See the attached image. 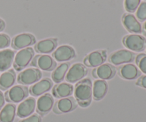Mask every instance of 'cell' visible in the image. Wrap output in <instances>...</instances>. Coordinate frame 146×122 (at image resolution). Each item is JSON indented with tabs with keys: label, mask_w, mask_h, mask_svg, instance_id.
<instances>
[{
	"label": "cell",
	"mask_w": 146,
	"mask_h": 122,
	"mask_svg": "<svg viewBox=\"0 0 146 122\" xmlns=\"http://www.w3.org/2000/svg\"><path fill=\"white\" fill-rule=\"evenodd\" d=\"M92 95V83L89 79H84L76 84L74 97L81 107H88L91 104Z\"/></svg>",
	"instance_id": "cell-1"
},
{
	"label": "cell",
	"mask_w": 146,
	"mask_h": 122,
	"mask_svg": "<svg viewBox=\"0 0 146 122\" xmlns=\"http://www.w3.org/2000/svg\"><path fill=\"white\" fill-rule=\"evenodd\" d=\"M34 51L31 47H26L17 53L13 61V67L17 71H21L27 67L33 59Z\"/></svg>",
	"instance_id": "cell-2"
},
{
	"label": "cell",
	"mask_w": 146,
	"mask_h": 122,
	"mask_svg": "<svg viewBox=\"0 0 146 122\" xmlns=\"http://www.w3.org/2000/svg\"><path fill=\"white\" fill-rule=\"evenodd\" d=\"M123 43L126 48L134 51H143L146 47V39L139 34L125 36L123 39Z\"/></svg>",
	"instance_id": "cell-3"
},
{
	"label": "cell",
	"mask_w": 146,
	"mask_h": 122,
	"mask_svg": "<svg viewBox=\"0 0 146 122\" xmlns=\"http://www.w3.org/2000/svg\"><path fill=\"white\" fill-rule=\"evenodd\" d=\"M42 74L39 69L28 68L21 71L17 77V81L22 85H31L41 78Z\"/></svg>",
	"instance_id": "cell-4"
},
{
	"label": "cell",
	"mask_w": 146,
	"mask_h": 122,
	"mask_svg": "<svg viewBox=\"0 0 146 122\" xmlns=\"http://www.w3.org/2000/svg\"><path fill=\"white\" fill-rule=\"evenodd\" d=\"M28 89L24 86L16 85L6 91L4 98L8 102L19 103L28 96Z\"/></svg>",
	"instance_id": "cell-5"
},
{
	"label": "cell",
	"mask_w": 146,
	"mask_h": 122,
	"mask_svg": "<svg viewBox=\"0 0 146 122\" xmlns=\"http://www.w3.org/2000/svg\"><path fill=\"white\" fill-rule=\"evenodd\" d=\"M87 73L88 69L84 64L76 63L68 69L67 74H66V80L67 82L75 83L81 81L87 75Z\"/></svg>",
	"instance_id": "cell-6"
},
{
	"label": "cell",
	"mask_w": 146,
	"mask_h": 122,
	"mask_svg": "<svg viewBox=\"0 0 146 122\" xmlns=\"http://www.w3.org/2000/svg\"><path fill=\"white\" fill-rule=\"evenodd\" d=\"M135 59V54L130 50L121 49L115 51L111 54L109 61L114 65L126 64L132 62Z\"/></svg>",
	"instance_id": "cell-7"
},
{
	"label": "cell",
	"mask_w": 146,
	"mask_h": 122,
	"mask_svg": "<svg viewBox=\"0 0 146 122\" xmlns=\"http://www.w3.org/2000/svg\"><path fill=\"white\" fill-rule=\"evenodd\" d=\"M31 66L44 71H51L56 68V63L49 55H37L33 59Z\"/></svg>",
	"instance_id": "cell-8"
},
{
	"label": "cell",
	"mask_w": 146,
	"mask_h": 122,
	"mask_svg": "<svg viewBox=\"0 0 146 122\" xmlns=\"http://www.w3.org/2000/svg\"><path fill=\"white\" fill-rule=\"evenodd\" d=\"M56 61L62 62L72 59L76 56L75 50L68 45H63L58 47L52 54Z\"/></svg>",
	"instance_id": "cell-9"
},
{
	"label": "cell",
	"mask_w": 146,
	"mask_h": 122,
	"mask_svg": "<svg viewBox=\"0 0 146 122\" xmlns=\"http://www.w3.org/2000/svg\"><path fill=\"white\" fill-rule=\"evenodd\" d=\"M106 59V51H95L90 53L84 60V63L88 67H97L101 66Z\"/></svg>",
	"instance_id": "cell-10"
},
{
	"label": "cell",
	"mask_w": 146,
	"mask_h": 122,
	"mask_svg": "<svg viewBox=\"0 0 146 122\" xmlns=\"http://www.w3.org/2000/svg\"><path fill=\"white\" fill-rule=\"evenodd\" d=\"M92 74L94 78H99L102 80L111 79L115 76V69L111 64H103L98 68L94 69Z\"/></svg>",
	"instance_id": "cell-11"
},
{
	"label": "cell",
	"mask_w": 146,
	"mask_h": 122,
	"mask_svg": "<svg viewBox=\"0 0 146 122\" xmlns=\"http://www.w3.org/2000/svg\"><path fill=\"white\" fill-rule=\"evenodd\" d=\"M36 107V100L33 97H29L23 101L18 106L17 114L19 118H25L33 114Z\"/></svg>",
	"instance_id": "cell-12"
},
{
	"label": "cell",
	"mask_w": 146,
	"mask_h": 122,
	"mask_svg": "<svg viewBox=\"0 0 146 122\" xmlns=\"http://www.w3.org/2000/svg\"><path fill=\"white\" fill-rule=\"evenodd\" d=\"M35 38L30 34H21L16 36L12 41V47L15 49H22L35 43Z\"/></svg>",
	"instance_id": "cell-13"
},
{
	"label": "cell",
	"mask_w": 146,
	"mask_h": 122,
	"mask_svg": "<svg viewBox=\"0 0 146 122\" xmlns=\"http://www.w3.org/2000/svg\"><path fill=\"white\" fill-rule=\"evenodd\" d=\"M53 83L50 79L44 78L31 86L29 89V91L31 95L38 97L51 89Z\"/></svg>",
	"instance_id": "cell-14"
},
{
	"label": "cell",
	"mask_w": 146,
	"mask_h": 122,
	"mask_svg": "<svg viewBox=\"0 0 146 122\" xmlns=\"http://www.w3.org/2000/svg\"><path fill=\"white\" fill-rule=\"evenodd\" d=\"M123 23L130 32L139 34L142 32V27L136 17L132 14H125L123 17Z\"/></svg>",
	"instance_id": "cell-15"
},
{
	"label": "cell",
	"mask_w": 146,
	"mask_h": 122,
	"mask_svg": "<svg viewBox=\"0 0 146 122\" xmlns=\"http://www.w3.org/2000/svg\"><path fill=\"white\" fill-rule=\"evenodd\" d=\"M54 105V99L49 94H44L37 100V111L41 114L48 113Z\"/></svg>",
	"instance_id": "cell-16"
},
{
	"label": "cell",
	"mask_w": 146,
	"mask_h": 122,
	"mask_svg": "<svg viewBox=\"0 0 146 122\" xmlns=\"http://www.w3.org/2000/svg\"><path fill=\"white\" fill-rule=\"evenodd\" d=\"M119 74L122 78L127 80H133L141 75L139 69L133 64H126L119 67Z\"/></svg>",
	"instance_id": "cell-17"
},
{
	"label": "cell",
	"mask_w": 146,
	"mask_h": 122,
	"mask_svg": "<svg viewBox=\"0 0 146 122\" xmlns=\"http://www.w3.org/2000/svg\"><path fill=\"white\" fill-rule=\"evenodd\" d=\"M15 53L11 49L0 51V71H5L11 67L14 61Z\"/></svg>",
	"instance_id": "cell-18"
},
{
	"label": "cell",
	"mask_w": 146,
	"mask_h": 122,
	"mask_svg": "<svg viewBox=\"0 0 146 122\" xmlns=\"http://www.w3.org/2000/svg\"><path fill=\"white\" fill-rule=\"evenodd\" d=\"M76 107L75 101L73 98H62L57 101L54 107V111L56 113H67L72 111Z\"/></svg>",
	"instance_id": "cell-19"
},
{
	"label": "cell",
	"mask_w": 146,
	"mask_h": 122,
	"mask_svg": "<svg viewBox=\"0 0 146 122\" xmlns=\"http://www.w3.org/2000/svg\"><path fill=\"white\" fill-rule=\"evenodd\" d=\"M108 90V84L105 80L97 79L92 87L93 97L95 100H101L105 97Z\"/></svg>",
	"instance_id": "cell-20"
},
{
	"label": "cell",
	"mask_w": 146,
	"mask_h": 122,
	"mask_svg": "<svg viewBox=\"0 0 146 122\" xmlns=\"http://www.w3.org/2000/svg\"><path fill=\"white\" fill-rule=\"evenodd\" d=\"M16 80V74L14 69L4 71L0 76V89L7 90L14 85Z\"/></svg>",
	"instance_id": "cell-21"
},
{
	"label": "cell",
	"mask_w": 146,
	"mask_h": 122,
	"mask_svg": "<svg viewBox=\"0 0 146 122\" xmlns=\"http://www.w3.org/2000/svg\"><path fill=\"white\" fill-rule=\"evenodd\" d=\"M57 45L56 40L54 39H47L41 40L35 46V49L37 52L42 54H48L56 49Z\"/></svg>",
	"instance_id": "cell-22"
},
{
	"label": "cell",
	"mask_w": 146,
	"mask_h": 122,
	"mask_svg": "<svg viewBox=\"0 0 146 122\" xmlns=\"http://www.w3.org/2000/svg\"><path fill=\"white\" fill-rule=\"evenodd\" d=\"M74 91V87L68 83H61L55 86L53 89V94L57 98H66L71 95Z\"/></svg>",
	"instance_id": "cell-23"
},
{
	"label": "cell",
	"mask_w": 146,
	"mask_h": 122,
	"mask_svg": "<svg viewBox=\"0 0 146 122\" xmlns=\"http://www.w3.org/2000/svg\"><path fill=\"white\" fill-rule=\"evenodd\" d=\"M16 107L13 104H6L0 111V122H13L15 118Z\"/></svg>",
	"instance_id": "cell-24"
},
{
	"label": "cell",
	"mask_w": 146,
	"mask_h": 122,
	"mask_svg": "<svg viewBox=\"0 0 146 122\" xmlns=\"http://www.w3.org/2000/svg\"><path fill=\"white\" fill-rule=\"evenodd\" d=\"M69 69V64L68 63H63L60 64L57 68L54 69V72L52 73V79L54 82L60 83L64 79V77L66 74Z\"/></svg>",
	"instance_id": "cell-25"
},
{
	"label": "cell",
	"mask_w": 146,
	"mask_h": 122,
	"mask_svg": "<svg viewBox=\"0 0 146 122\" xmlns=\"http://www.w3.org/2000/svg\"><path fill=\"white\" fill-rule=\"evenodd\" d=\"M141 4V0H125V8L129 12H134Z\"/></svg>",
	"instance_id": "cell-26"
},
{
	"label": "cell",
	"mask_w": 146,
	"mask_h": 122,
	"mask_svg": "<svg viewBox=\"0 0 146 122\" xmlns=\"http://www.w3.org/2000/svg\"><path fill=\"white\" fill-rule=\"evenodd\" d=\"M135 61L140 70L146 74V54H141L137 56Z\"/></svg>",
	"instance_id": "cell-27"
},
{
	"label": "cell",
	"mask_w": 146,
	"mask_h": 122,
	"mask_svg": "<svg viewBox=\"0 0 146 122\" xmlns=\"http://www.w3.org/2000/svg\"><path fill=\"white\" fill-rule=\"evenodd\" d=\"M136 17L141 21L146 20V1L140 4L139 7L137 9Z\"/></svg>",
	"instance_id": "cell-28"
},
{
	"label": "cell",
	"mask_w": 146,
	"mask_h": 122,
	"mask_svg": "<svg viewBox=\"0 0 146 122\" xmlns=\"http://www.w3.org/2000/svg\"><path fill=\"white\" fill-rule=\"evenodd\" d=\"M10 44V38L5 34H0V49L8 47Z\"/></svg>",
	"instance_id": "cell-29"
},
{
	"label": "cell",
	"mask_w": 146,
	"mask_h": 122,
	"mask_svg": "<svg viewBox=\"0 0 146 122\" xmlns=\"http://www.w3.org/2000/svg\"><path fill=\"white\" fill-rule=\"evenodd\" d=\"M19 122H41V119L38 114H32Z\"/></svg>",
	"instance_id": "cell-30"
},
{
	"label": "cell",
	"mask_w": 146,
	"mask_h": 122,
	"mask_svg": "<svg viewBox=\"0 0 146 122\" xmlns=\"http://www.w3.org/2000/svg\"><path fill=\"white\" fill-rule=\"evenodd\" d=\"M136 84L139 87L146 89V75L140 77L138 81H136Z\"/></svg>",
	"instance_id": "cell-31"
},
{
	"label": "cell",
	"mask_w": 146,
	"mask_h": 122,
	"mask_svg": "<svg viewBox=\"0 0 146 122\" xmlns=\"http://www.w3.org/2000/svg\"><path fill=\"white\" fill-rule=\"evenodd\" d=\"M4 103H5V98H4V94L2 93V91L0 90V110L4 106Z\"/></svg>",
	"instance_id": "cell-32"
},
{
	"label": "cell",
	"mask_w": 146,
	"mask_h": 122,
	"mask_svg": "<svg viewBox=\"0 0 146 122\" xmlns=\"http://www.w3.org/2000/svg\"><path fill=\"white\" fill-rule=\"evenodd\" d=\"M5 27V23L1 19H0V31H2Z\"/></svg>",
	"instance_id": "cell-33"
},
{
	"label": "cell",
	"mask_w": 146,
	"mask_h": 122,
	"mask_svg": "<svg viewBox=\"0 0 146 122\" xmlns=\"http://www.w3.org/2000/svg\"><path fill=\"white\" fill-rule=\"evenodd\" d=\"M143 29H144V31H145V33L146 34V21H145V22L144 23V25H143Z\"/></svg>",
	"instance_id": "cell-34"
}]
</instances>
